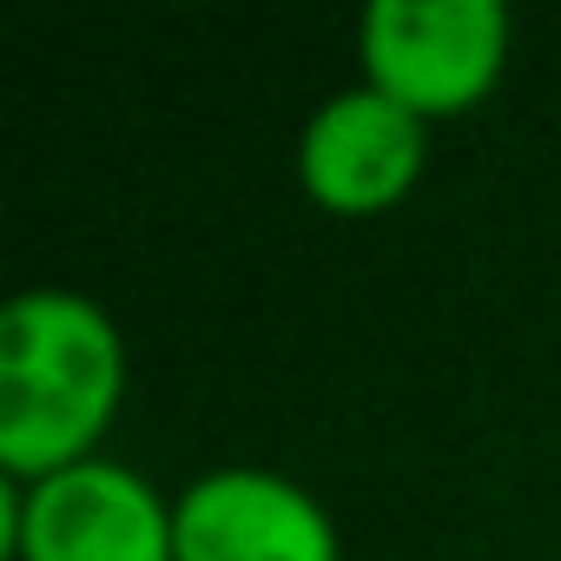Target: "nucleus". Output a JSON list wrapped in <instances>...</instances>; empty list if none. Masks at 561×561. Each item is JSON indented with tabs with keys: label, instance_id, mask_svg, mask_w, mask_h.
<instances>
[{
	"label": "nucleus",
	"instance_id": "nucleus-3",
	"mask_svg": "<svg viewBox=\"0 0 561 561\" xmlns=\"http://www.w3.org/2000/svg\"><path fill=\"white\" fill-rule=\"evenodd\" d=\"M14 561H179L172 548V502L126 462H73L41 482L0 476Z\"/></svg>",
	"mask_w": 561,
	"mask_h": 561
},
{
	"label": "nucleus",
	"instance_id": "nucleus-1",
	"mask_svg": "<svg viewBox=\"0 0 561 561\" xmlns=\"http://www.w3.org/2000/svg\"><path fill=\"white\" fill-rule=\"evenodd\" d=\"M126 397L119 324L80 291H21L0 311V469L14 482L100 456Z\"/></svg>",
	"mask_w": 561,
	"mask_h": 561
},
{
	"label": "nucleus",
	"instance_id": "nucleus-2",
	"mask_svg": "<svg viewBox=\"0 0 561 561\" xmlns=\"http://www.w3.org/2000/svg\"><path fill=\"white\" fill-rule=\"evenodd\" d=\"M357 60L364 87H377L423 126L456 119L502 80L508 8L502 0H377L357 21Z\"/></svg>",
	"mask_w": 561,
	"mask_h": 561
},
{
	"label": "nucleus",
	"instance_id": "nucleus-4",
	"mask_svg": "<svg viewBox=\"0 0 561 561\" xmlns=\"http://www.w3.org/2000/svg\"><path fill=\"white\" fill-rule=\"evenodd\" d=\"M179 561H344L324 502L277 469H211L172 502Z\"/></svg>",
	"mask_w": 561,
	"mask_h": 561
},
{
	"label": "nucleus",
	"instance_id": "nucleus-5",
	"mask_svg": "<svg viewBox=\"0 0 561 561\" xmlns=\"http://www.w3.org/2000/svg\"><path fill=\"white\" fill-rule=\"evenodd\" d=\"M423 159H430V126L397 100H383L377 87L331 93L298 139V179L318 198V211L337 218H377L403 205L410 185L423 179Z\"/></svg>",
	"mask_w": 561,
	"mask_h": 561
}]
</instances>
